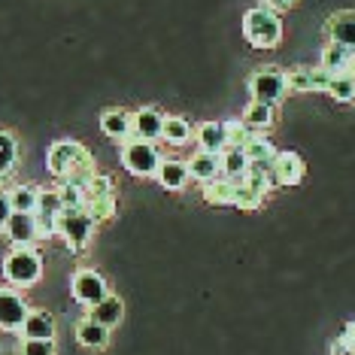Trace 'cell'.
<instances>
[{"mask_svg":"<svg viewBox=\"0 0 355 355\" xmlns=\"http://www.w3.org/2000/svg\"><path fill=\"white\" fill-rule=\"evenodd\" d=\"M58 191H61L64 209H83V207H85V189H79V185H67V182H61V185H58Z\"/></svg>","mask_w":355,"mask_h":355,"instance_id":"obj_33","label":"cell"},{"mask_svg":"<svg viewBox=\"0 0 355 355\" xmlns=\"http://www.w3.org/2000/svg\"><path fill=\"white\" fill-rule=\"evenodd\" d=\"M70 288H73V297H76V301L83 304V306H88V310H92L94 304H101L103 297L110 295L107 279H103L98 270H92V268L76 270V273H73V282H70Z\"/></svg>","mask_w":355,"mask_h":355,"instance_id":"obj_7","label":"cell"},{"mask_svg":"<svg viewBox=\"0 0 355 355\" xmlns=\"http://www.w3.org/2000/svg\"><path fill=\"white\" fill-rule=\"evenodd\" d=\"M243 122L252 134H264L273 125V107L270 103H261V101H252L243 110Z\"/></svg>","mask_w":355,"mask_h":355,"instance_id":"obj_22","label":"cell"},{"mask_svg":"<svg viewBox=\"0 0 355 355\" xmlns=\"http://www.w3.org/2000/svg\"><path fill=\"white\" fill-rule=\"evenodd\" d=\"M28 313H31V306L25 304V297L19 292L0 288V331H10V334L19 331L21 334V325H25Z\"/></svg>","mask_w":355,"mask_h":355,"instance_id":"obj_8","label":"cell"},{"mask_svg":"<svg viewBox=\"0 0 355 355\" xmlns=\"http://www.w3.org/2000/svg\"><path fill=\"white\" fill-rule=\"evenodd\" d=\"M243 37L255 49H273L282 40V21L268 6H255L243 15Z\"/></svg>","mask_w":355,"mask_h":355,"instance_id":"obj_2","label":"cell"},{"mask_svg":"<svg viewBox=\"0 0 355 355\" xmlns=\"http://www.w3.org/2000/svg\"><path fill=\"white\" fill-rule=\"evenodd\" d=\"M94 222L85 209H64L58 216V237L67 243L70 252H83L94 237Z\"/></svg>","mask_w":355,"mask_h":355,"instance_id":"obj_5","label":"cell"},{"mask_svg":"<svg viewBox=\"0 0 355 355\" xmlns=\"http://www.w3.org/2000/svg\"><path fill=\"white\" fill-rule=\"evenodd\" d=\"M306 173V164L297 152H277L273 158V185H297Z\"/></svg>","mask_w":355,"mask_h":355,"instance_id":"obj_12","label":"cell"},{"mask_svg":"<svg viewBox=\"0 0 355 355\" xmlns=\"http://www.w3.org/2000/svg\"><path fill=\"white\" fill-rule=\"evenodd\" d=\"M158 182L164 185L167 191H180L185 189V182L191 180V173H189V164L185 161H176V158H164L161 161V167H158Z\"/></svg>","mask_w":355,"mask_h":355,"instance_id":"obj_16","label":"cell"},{"mask_svg":"<svg viewBox=\"0 0 355 355\" xmlns=\"http://www.w3.org/2000/svg\"><path fill=\"white\" fill-rule=\"evenodd\" d=\"M325 37H328V43H337L343 49L355 52V12L343 10V12L331 15L325 21Z\"/></svg>","mask_w":355,"mask_h":355,"instance_id":"obj_11","label":"cell"},{"mask_svg":"<svg viewBox=\"0 0 355 355\" xmlns=\"http://www.w3.org/2000/svg\"><path fill=\"white\" fill-rule=\"evenodd\" d=\"M295 3L297 0H264L261 6H268V10H273V12H282V10H292Z\"/></svg>","mask_w":355,"mask_h":355,"instance_id":"obj_37","label":"cell"},{"mask_svg":"<svg viewBox=\"0 0 355 355\" xmlns=\"http://www.w3.org/2000/svg\"><path fill=\"white\" fill-rule=\"evenodd\" d=\"M164 112L155 110V107H143L131 112V125H134V140H146V143H155L164 137Z\"/></svg>","mask_w":355,"mask_h":355,"instance_id":"obj_9","label":"cell"},{"mask_svg":"<svg viewBox=\"0 0 355 355\" xmlns=\"http://www.w3.org/2000/svg\"><path fill=\"white\" fill-rule=\"evenodd\" d=\"M6 237H10L12 246H34L40 240V222L37 213H12L10 222L3 225Z\"/></svg>","mask_w":355,"mask_h":355,"instance_id":"obj_10","label":"cell"},{"mask_svg":"<svg viewBox=\"0 0 355 355\" xmlns=\"http://www.w3.org/2000/svg\"><path fill=\"white\" fill-rule=\"evenodd\" d=\"M222 125H225V140H228V146H234V149H243L246 140L252 137V131L246 128L243 119H225Z\"/></svg>","mask_w":355,"mask_h":355,"instance_id":"obj_30","label":"cell"},{"mask_svg":"<svg viewBox=\"0 0 355 355\" xmlns=\"http://www.w3.org/2000/svg\"><path fill=\"white\" fill-rule=\"evenodd\" d=\"M122 167L131 176H140V180H149V176H155L158 173V167H161V152L155 143H146V140H128L122 143Z\"/></svg>","mask_w":355,"mask_h":355,"instance_id":"obj_4","label":"cell"},{"mask_svg":"<svg viewBox=\"0 0 355 355\" xmlns=\"http://www.w3.org/2000/svg\"><path fill=\"white\" fill-rule=\"evenodd\" d=\"M352 58H355V52L343 49V46H337V43H328L325 49H322L319 67H325L331 76H334V73H346V70H349V64H352Z\"/></svg>","mask_w":355,"mask_h":355,"instance_id":"obj_21","label":"cell"},{"mask_svg":"<svg viewBox=\"0 0 355 355\" xmlns=\"http://www.w3.org/2000/svg\"><path fill=\"white\" fill-rule=\"evenodd\" d=\"M25 340H55V319L46 310H31L25 325H21Z\"/></svg>","mask_w":355,"mask_h":355,"instance_id":"obj_15","label":"cell"},{"mask_svg":"<svg viewBox=\"0 0 355 355\" xmlns=\"http://www.w3.org/2000/svg\"><path fill=\"white\" fill-rule=\"evenodd\" d=\"M249 94L252 101H261V103H277L288 94V85H286V70L279 67H258L252 76H249Z\"/></svg>","mask_w":355,"mask_h":355,"instance_id":"obj_6","label":"cell"},{"mask_svg":"<svg viewBox=\"0 0 355 355\" xmlns=\"http://www.w3.org/2000/svg\"><path fill=\"white\" fill-rule=\"evenodd\" d=\"M189 173H191V180H198L200 185L204 182H213V180H219L222 176V164H219V155H213V152H195L189 161Z\"/></svg>","mask_w":355,"mask_h":355,"instance_id":"obj_14","label":"cell"},{"mask_svg":"<svg viewBox=\"0 0 355 355\" xmlns=\"http://www.w3.org/2000/svg\"><path fill=\"white\" fill-rule=\"evenodd\" d=\"M12 216V200H10V191L0 189V231H3V225L10 222Z\"/></svg>","mask_w":355,"mask_h":355,"instance_id":"obj_36","label":"cell"},{"mask_svg":"<svg viewBox=\"0 0 355 355\" xmlns=\"http://www.w3.org/2000/svg\"><path fill=\"white\" fill-rule=\"evenodd\" d=\"M21 355H55V340H25Z\"/></svg>","mask_w":355,"mask_h":355,"instance_id":"obj_34","label":"cell"},{"mask_svg":"<svg viewBox=\"0 0 355 355\" xmlns=\"http://www.w3.org/2000/svg\"><path fill=\"white\" fill-rule=\"evenodd\" d=\"M264 198H268V195H261V191L252 189L249 182H240L237 189H234V204L231 207H237V209H258L264 204Z\"/></svg>","mask_w":355,"mask_h":355,"instance_id":"obj_29","label":"cell"},{"mask_svg":"<svg viewBox=\"0 0 355 355\" xmlns=\"http://www.w3.org/2000/svg\"><path fill=\"white\" fill-rule=\"evenodd\" d=\"M43 277V258L34 246H12V252L3 258V279L15 288H28Z\"/></svg>","mask_w":355,"mask_h":355,"instance_id":"obj_3","label":"cell"},{"mask_svg":"<svg viewBox=\"0 0 355 355\" xmlns=\"http://www.w3.org/2000/svg\"><path fill=\"white\" fill-rule=\"evenodd\" d=\"M15 161H19V143L12 134L0 131V180L15 171Z\"/></svg>","mask_w":355,"mask_h":355,"instance_id":"obj_27","label":"cell"},{"mask_svg":"<svg viewBox=\"0 0 355 355\" xmlns=\"http://www.w3.org/2000/svg\"><path fill=\"white\" fill-rule=\"evenodd\" d=\"M85 213L92 216L94 222H103V219H112L116 216V198H98V200H85Z\"/></svg>","mask_w":355,"mask_h":355,"instance_id":"obj_32","label":"cell"},{"mask_svg":"<svg viewBox=\"0 0 355 355\" xmlns=\"http://www.w3.org/2000/svg\"><path fill=\"white\" fill-rule=\"evenodd\" d=\"M198 149L200 152H213V155H222L228 149V140H225V125L222 122H204L198 125Z\"/></svg>","mask_w":355,"mask_h":355,"instance_id":"obj_17","label":"cell"},{"mask_svg":"<svg viewBox=\"0 0 355 355\" xmlns=\"http://www.w3.org/2000/svg\"><path fill=\"white\" fill-rule=\"evenodd\" d=\"M76 340L85 346V349H103V346L110 343V328H103V325H98L94 319H83L76 325Z\"/></svg>","mask_w":355,"mask_h":355,"instance_id":"obj_20","label":"cell"},{"mask_svg":"<svg viewBox=\"0 0 355 355\" xmlns=\"http://www.w3.org/2000/svg\"><path fill=\"white\" fill-rule=\"evenodd\" d=\"M234 185L231 180H225V176H219V180L213 182H204V200L213 207H225V204H234Z\"/></svg>","mask_w":355,"mask_h":355,"instance_id":"obj_24","label":"cell"},{"mask_svg":"<svg viewBox=\"0 0 355 355\" xmlns=\"http://www.w3.org/2000/svg\"><path fill=\"white\" fill-rule=\"evenodd\" d=\"M101 131L116 143H128L134 140V125H131V112L125 110H107L101 116Z\"/></svg>","mask_w":355,"mask_h":355,"instance_id":"obj_13","label":"cell"},{"mask_svg":"<svg viewBox=\"0 0 355 355\" xmlns=\"http://www.w3.org/2000/svg\"><path fill=\"white\" fill-rule=\"evenodd\" d=\"M243 152H246L249 164H273V158H277V146H273L264 134H252V137H249Z\"/></svg>","mask_w":355,"mask_h":355,"instance_id":"obj_23","label":"cell"},{"mask_svg":"<svg viewBox=\"0 0 355 355\" xmlns=\"http://www.w3.org/2000/svg\"><path fill=\"white\" fill-rule=\"evenodd\" d=\"M340 337H343V340H346V343H349L352 349H355V322H349V325L343 328V334H340Z\"/></svg>","mask_w":355,"mask_h":355,"instance_id":"obj_38","label":"cell"},{"mask_svg":"<svg viewBox=\"0 0 355 355\" xmlns=\"http://www.w3.org/2000/svg\"><path fill=\"white\" fill-rule=\"evenodd\" d=\"M10 200H12V213H37L40 189L37 185H15V189H10Z\"/></svg>","mask_w":355,"mask_h":355,"instance_id":"obj_25","label":"cell"},{"mask_svg":"<svg viewBox=\"0 0 355 355\" xmlns=\"http://www.w3.org/2000/svg\"><path fill=\"white\" fill-rule=\"evenodd\" d=\"M49 173L55 180L88 189V182L94 180V158L83 143L76 140H58L49 149Z\"/></svg>","mask_w":355,"mask_h":355,"instance_id":"obj_1","label":"cell"},{"mask_svg":"<svg viewBox=\"0 0 355 355\" xmlns=\"http://www.w3.org/2000/svg\"><path fill=\"white\" fill-rule=\"evenodd\" d=\"M122 313H125L122 301H119L116 295H107L101 304H94L92 310H88V319H94L103 328H116L119 322H122Z\"/></svg>","mask_w":355,"mask_h":355,"instance_id":"obj_19","label":"cell"},{"mask_svg":"<svg viewBox=\"0 0 355 355\" xmlns=\"http://www.w3.org/2000/svg\"><path fill=\"white\" fill-rule=\"evenodd\" d=\"M219 164H222V176L225 180H231L234 185H240L246 180V171H249V158H246V152L243 149H234L228 146L219 155Z\"/></svg>","mask_w":355,"mask_h":355,"instance_id":"obj_18","label":"cell"},{"mask_svg":"<svg viewBox=\"0 0 355 355\" xmlns=\"http://www.w3.org/2000/svg\"><path fill=\"white\" fill-rule=\"evenodd\" d=\"M349 76H352V83H355V58H352V64H349Z\"/></svg>","mask_w":355,"mask_h":355,"instance_id":"obj_39","label":"cell"},{"mask_svg":"<svg viewBox=\"0 0 355 355\" xmlns=\"http://www.w3.org/2000/svg\"><path fill=\"white\" fill-rule=\"evenodd\" d=\"M286 85H288V92H292V94L313 92V73H310V67H292L286 73Z\"/></svg>","mask_w":355,"mask_h":355,"instance_id":"obj_31","label":"cell"},{"mask_svg":"<svg viewBox=\"0 0 355 355\" xmlns=\"http://www.w3.org/2000/svg\"><path fill=\"white\" fill-rule=\"evenodd\" d=\"M325 94H331V98L340 101V103H352L355 101V83H352L349 70H346V73H334V76H331Z\"/></svg>","mask_w":355,"mask_h":355,"instance_id":"obj_28","label":"cell"},{"mask_svg":"<svg viewBox=\"0 0 355 355\" xmlns=\"http://www.w3.org/2000/svg\"><path fill=\"white\" fill-rule=\"evenodd\" d=\"M161 140H167L171 146H185V143L191 140V125L189 119L182 116H167L164 119V137Z\"/></svg>","mask_w":355,"mask_h":355,"instance_id":"obj_26","label":"cell"},{"mask_svg":"<svg viewBox=\"0 0 355 355\" xmlns=\"http://www.w3.org/2000/svg\"><path fill=\"white\" fill-rule=\"evenodd\" d=\"M313 73V92H328V83H331V73L325 67H310Z\"/></svg>","mask_w":355,"mask_h":355,"instance_id":"obj_35","label":"cell"}]
</instances>
